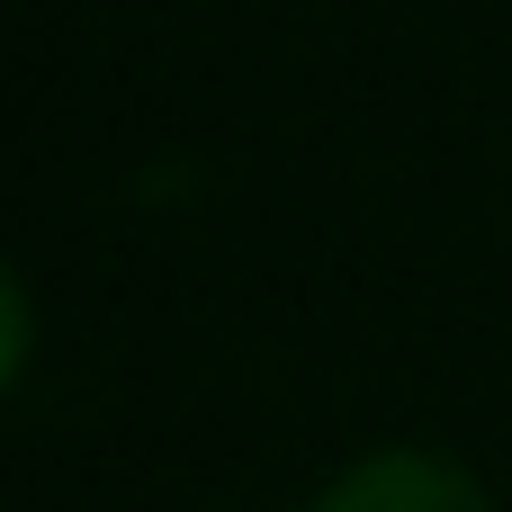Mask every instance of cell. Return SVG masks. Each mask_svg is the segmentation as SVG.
<instances>
[{
    "mask_svg": "<svg viewBox=\"0 0 512 512\" xmlns=\"http://www.w3.org/2000/svg\"><path fill=\"white\" fill-rule=\"evenodd\" d=\"M27 351H36V306H27V279L9 270V279H0V378H9V387L27 378Z\"/></svg>",
    "mask_w": 512,
    "mask_h": 512,
    "instance_id": "7a4b0ae2",
    "label": "cell"
},
{
    "mask_svg": "<svg viewBox=\"0 0 512 512\" xmlns=\"http://www.w3.org/2000/svg\"><path fill=\"white\" fill-rule=\"evenodd\" d=\"M306 512H495V495L441 450H369Z\"/></svg>",
    "mask_w": 512,
    "mask_h": 512,
    "instance_id": "6da1fadb",
    "label": "cell"
}]
</instances>
